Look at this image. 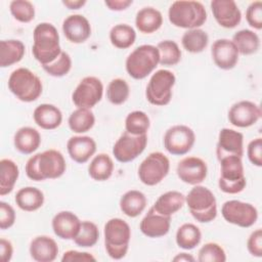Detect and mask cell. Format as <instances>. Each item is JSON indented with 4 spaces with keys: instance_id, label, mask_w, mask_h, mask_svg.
<instances>
[{
    "instance_id": "6da1fadb",
    "label": "cell",
    "mask_w": 262,
    "mask_h": 262,
    "mask_svg": "<svg viewBox=\"0 0 262 262\" xmlns=\"http://www.w3.org/2000/svg\"><path fill=\"white\" fill-rule=\"evenodd\" d=\"M67 169L62 154L56 149H47L32 156L26 164V174L34 181L56 179L63 175Z\"/></svg>"
},
{
    "instance_id": "7a4b0ae2",
    "label": "cell",
    "mask_w": 262,
    "mask_h": 262,
    "mask_svg": "<svg viewBox=\"0 0 262 262\" xmlns=\"http://www.w3.org/2000/svg\"><path fill=\"white\" fill-rule=\"evenodd\" d=\"M32 53L41 66L54 61L61 53L59 34L57 29L50 23H40L33 32Z\"/></svg>"
},
{
    "instance_id": "3957f363",
    "label": "cell",
    "mask_w": 262,
    "mask_h": 262,
    "mask_svg": "<svg viewBox=\"0 0 262 262\" xmlns=\"http://www.w3.org/2000/svg\"><path fill=\"white\" fill-rule=\"evenodd\" d=\"M168 17L170 23L177 28L199 29L207 20V11L199 1L179 0L170 5Z\"/></svg>"
},
{
    "instance_id": "277c9868",
    "label": "cell",
    "mask_w": 262,
    "mask_h": 262,
    "mask_svg": "<svg viewBox=\"0 0 262 262\" xmlns=\"http://www.w3.org/2000/svg\"><path fill=\"white\" fill-rule=\"evenodd\" d=\"M103 235L107 255L115 260L124 258L128 252L131 238L129 224L121 218H112L104 224Z\"/></svg>"
},
{
    "instance_id": "5b68a950",
    "label": "cell",
    "mask_w": 262,
    "mask_h": 262,
    "mask_svg": "<svg viewBox=\"0 0 262 262\" xmlns=\"http://www.w3.org/2000/svg\"><path fill=\"white\" fill-rule=\"evenodd\" d=\"M8 89L20 101L32 102L42 94L43 85L40 78L27 68L14 70L8 78Z\"/></svg>"
},
{
    "instance_id": "8992f818",
    "label": "cell",
    "mask_w": 262,
    "mask_h": 262,
    "mask_svg": "<svg viewBox=\"0 0 262 262\" xmlns=\"http://www.w3.org/2000/svg\"><path fill=\"white\" fill-rule=\"evenodd\" d=\"M185 203L189 213L198 222L209 223L217 216L216 198L206 186L194 185L185 196Z\"/></svg>"
},
{
    "instance_id": "52a82bcc",
    "label": "cell",
    "mask_w": 262,
    "mask_h": 262,
    "mask_svg": "<svg viewBox=\"0 0 262 262\" xmlns=\"http://www.w3.org/2000/svg\"><path fill=\"white\" fill-rule=\"evenodd\" d=\"M160 54L157 46L143 44L136 47L126 58L128 75L135 80L146 78L159 64Z\"/></svg>"
},
{
    "instance_id": "ba28073f",
    "label": "cell",
    "mask_w": 262,
    "mask_h": 262,
    "mask_svg": "<svg viewBox=\"0 0 262 262\" xmlns=\"http://www.w3.org/2000/svg\"><path fill=\"white\" fill-rule=\"evenodd\" d=\"M219 162L220 176L218 186L220 190L229 194L242 192L247 184L242 158L230 156L222 158Z\"/></svg>"
},
{
    "instance_id": "9c48e42d",
    "label": "cell",
    "mask_w": 262,
    "mask_h": 262,
    "mask_svg": "<svg viewBox=\"0 0 262 262\" xmlns=\"http://www.w3.org/2000/svg\"><path fill=\"white\" fill-rule=\"evenodd\" d=\"M176 77L169 70H158L150 77L145 90V97L150 104L164 106L172 98V88L175 85Z\"/></svg>"
},
{
    "instance_id": "30bf717a",
    "label": "cell",
    "mask_w": 262,
    "mask_h": 262,
    "mask_svg": "<svg viewBox=\"0 0 262 262\" xmlns=\"http://www.w3.org/2000/svg\"><path fill=\"white\" fill-rule=\"evenodd\" d=\"M170 161L161 151L150 152L138 167L139 180L147 185L159 184L169 173Z\"/></svg>"
},
{
    "instance_id": "8fae6325",
    "label": "cell",
    "mask_w": 262,
    "mask_h": 262,
    "mask_svg": "<svg viewBox=\"0 0 262 262\" xmlns=\"http://www.w3.org/2000/svg\"><path fill=\"white\" fill-rule=\"evenodd\" d=\"M102 82L93 76L83 78L72 94V100L77 107L92 108L102 98Z\"/></svg>"
},
{
    "instance_id": "7c38bea8",
    "label": "cell",
    "mask_w": 262,
    "mask_h": 262,
    "mask_svg": "<svg viewBox=\"0 0 262 262\" xmlns=\"http://www.w3.org/2000/svg\"><path fill=\"white\" fill-rule=\"evenodd\" d=\"M221 214L225 221L243 228L251 227L258 219V211L252 204L237 200L225 202L222 205Z\"/></svg>"
},
{
    "instance_id": "4fadbf2b",
    "label": "cell",
    "mask_w": 262,
    "mask_h": 262,
    "mask_svg": "<svg viewBox=\"0 0 262 262\" xmlns=\"http://www.w3.org/2000/svg\"><path fill=\"white\" fill-rule=\"evenodd\" d=\"M195 134L186 125H174L167 129L164 135V147L174 156H183L193 146Z\"/></svg>"
},
{
    "instance_id": "5bb4252c",
    "label": "cell",
    "mask_w": 262,
    "mask_h": 262,
    "mask_svg": "<svg viewBox=\"0 0 262 262\" xmlns=\"http://www.w3.org/2000/svg\"><path fill=\"white\" fill-rule=\"evenodd\" d=\"M147 144V135H133L125 131L115 142L113 155L120 163H129L134 161L143 152Z\"/></svg>"
},
{
    "instance_id": "9a60e30c",
    "label": "cell",
    "mask_w": 262,
    "mask_h": 262,
    "mask_svg": "<svg viewBox=\"0 0 262 262\" xmlns=\"http://www.w3.org/2000/svg\"><path fill=\"white\" fill-rule=\"evenodd\" d=\"M262 112L258 104L250 100H241L233 103L228 111L230 124L238 128H248L256 124Z\"/></svg>"
},
{
    "instance_id": "2e32d148",
    "label": "cell",
    "mask_w": 262,
    "mask_h": 262,
    "mask_svg": "<svg viewBox=\"0 0 262 262\" xmlns=\"http://www.w3.org/2000/svg\"><path fill=\"white\" fill-rule=\"evenodd\" d=\"M178 178L187 184L202 183L208 174V167L204 160L198 157H186L180 160L176 167Z\"/></svg>"
},
{
    "instance_id": "e0dca14e",
    "label": "cell",
    "mask_w": 262,
    "mask_h": 262,
    "mask_svg": "<svg viewBox=\"0 0 262 262\" xmlns=\"http://www.w3.org/2000/svg\"><path fill=\"white\" fill-rule=\"evenodd\" d=\"M218 161L225 157L236 156L243 158L244 155V135L243 133L229 128H222L218 135L216 145Z\"/></svg>"
},
{
    "instance_id": "ac0fdd59",
    "label": "cell",
    "mask_w": 262,
    "mask_h": 262,
    "mask_svg": "<svg viewBox=\"0 0 262 262\" xmlns=\"http://www.w3.org/2000/svg\"><path fill=\"white\" fill-rule=\"evenodd\" d=\"M210 6L217 24L225 29H233L242 20V12L233 0H213Z\"/></svg>"
},
{
    "instance_id": "d6986e66",
    "label": "cell",
    "mask_w": 262,
    "mask_h": 262,
    "mask_svg": "<svg viewBox=\"0 0 262 262\" xmlns=\"http://www.w3.org/2000/svg\"><path fill=\"white\" fill-rule=\"evenodd\" d=\"M238 51L229 39H217L211 47V55L214 63L221 70H231L238 61Z\"/></svg>"
},
{
    "instance_id": "ffe728a7",
    "label": "cell",
    "mask_w": 262,
    "mask_h": 262,
    "mask_svg": "<svg viewBox=\"0 0 262 262\" xmlns=\"http://www.w3.org/2000/svg\"><path fill=\"white\" fill-rule=\"evenodd\" d=\"M62 33L72 43L85 42L91 35V25L82 14H71L62 23Z\"/></svg>"
},
{
    "instance_id": "44dd1931",
    "label": "cell",
    "mask_w": 262,
    "mask_h": 262,
    "mask_svg": "<svg viewBox=\"0 0 262 262\" xmlns=\"http://www.w3.org/2000/svg\"><path fill=\"white\" fill-rule=\"evenodd\" d=\"M171 216L158 213L152 207L147 211L139 224L141 232L150 238L162 237L170 230Z\"/></svg>"
},
{
    "instance_id": "7402d4cb",
    "label": "cell",
    "mask_w": 262,
    "mask_h": 262,
    "mask_svg": "<svg viewBox=\"0 0 262 262\" xmlns=\"http://www.w3.org/2000/svg\"><path fill=\"white\" fill-rule=\"evenodd\" d=\"M54 234L61 239H74L79 233L81 221L76 214L70 211H61L52 218Z\"/></svg>"
},
{
    "instance_id": "603a6c76",
    "label": "cell",
    "mask_w": 262,
    "mask_h": 262,
    "mask_svg": "<svg viewBox=\"0 0 262 262\" xmlns=\"http://www.w3.org/2000/svg\"><path fill=\"white\" fill-rule=\"evenodd\" d=\"M67 149L70 158L78 163L84 164L96 151V142L90 136L77 135L72 136L67 142Z\"/></svg>"
},
{
    "instance_id": "cb8c5ba5",
    "label": "cell",
    "mask_w": 262,
    "mask_h": 262,
    "mask_svg": "<svg viewBox=\"0 0 262 262\" xmlns=\"http://www.w3.org/2000/svg\"><path fill=\"white\" fill-rule=\"evenodd\" d=\"M30 255L37 262H52L58 254L56 242L48 235H38L30 244Z\"/></svg>"
},
{
    "instance_id": "d4e9b609",
    "label": "cell",
    "mask_w": 262,
    "mask_h": 262,
    "mask_svg": "<svg viewBox=\"0 0 262 262\" xmlns=\"http://www.w3.org/2000/svg\"><path fill=\"white\" fill-rule=\"evenodd\" d=\"M33 119L40 128L53 130L60 126L62 114L57 106L50 103H42L34 110Z\"/></svg>"
},
{
    "instance_id": "484cf974",
    "label": "cell",
    "mask_w": 262,
    "mask_h": 262,
    "mask_svg": "<svg viewBox=\"0 0 262 262\" xmlns=\"http://www.w3.org/2000/svg\"><path fill=\"white\" fill-rule=\"evenodd\" d=\"M13 144L17 151L24 155H31L41 144V135L33 127H21L13 136Z\"/></svg>"
},
{
    "instance_id": "4316f807",
    "label": "cell",
    "mask_w": 262,
    "mask_h": 262,
    "mask_svg": "<svg viewBox=\"0 0 262 262\" xmlns=\"http://www.w3.org/2000/svg\"><path fill=\"white\" fill-rule=\"evenodd\" d=\"M163 25L162 13L154 7H143L137 11L135 26L143 34H151L158 31Z\"/></svg>"
},
{
    "instance_id": "83f0119b",
    "label": "cell",
    "mask_w": 262,
    "mask_h": 262,
    "mask_svg": "<svg viewBox=\"0 0 262 262\" xmlns=\"http://www.w3.org/2000/svg\"><path fill=\"white\" fill-rule=\"evenodd\" d=\"M147 204L146 196L143 192L131 189L126 191L120 199V209L128 217L135 218L139 216L145 209Z\"/></svg>"
},
{
    "instance_id": "f1b7e54d",
    "label": "cell",
    "mask_w": 262,
    "mask_h": 262,
    "mask_svg": "<svg viewBox=\"0 0 262 262\" xmlns=\"http://www.w3.org/2000/svg\"><path fill=\"white\" fill-rule=\"evenodd\" d=\"M14 201L20 210L34 212L43 206L44 193L37 187L26 186L17 190Z\"/></svg>"
},
{
    "instance_id": "f546056e",
    "label": "cell",
    "mask_w": 262,
    "mask_h": 262,
    "mask_svg": "<svg viewBox=\"0 0 262 262\" xmlns=\"http://www.w3.org/2000/svg\"><path fill=\"white\" fill-rule=\"evenodd\" d=\"M185 204V195L177 190H169L161 194L155 202L152 208L160 214L172 216Z\"/></svg>"
},
{
    "instance_id": "4dcf8cb0",
    "label": "cell",
    "mask_w": 262,
    "mask_h": 262,
    "mask_svg": "<svg viewBox=\"0 0 262 262\" xmlns=\"http://www.w3.org/2000/svg\"><path fill=\"white\" fill-rule=\"evenodd\" d=\"M25 51V44L19 40H2L0 42V67L7 68L19 62Z\"/></svg>"
},
{
    "instance_id": "1f68e13d",
    "label": "cell",
    "mask_w": 262,
    "mask_h": 262,
    "mask_svg": "<svg viewBox=\"0 0 262 262\" xmlns=\"http://www.w3.org/2000/svg\"><path fill=\"white\" fill-rule=\"evenodd\" d=\"M19 170L17 165L10 159L0 161V195L4 196L13 190L18 179Z\"/></svg>"
},
{
    "instance_id": "d6a6232c",
    "label": "cell",
    "mask_w": 262,
    "mask_h": 262,
    "mask_svg": "<svg viewBox=\"0 0 262 262\" xmlns=\"http://www.w3.org/2000/svg\"><path fill=\"white\" fill-rule=\"evenodd\" d=\"M114 172V162L106 154L95 156L88 166V174L95 181L107 180Z\"/></svg>"
},
{
    "instance_id": "836d02e7",
    "label": "cell",
    "mask_w": 262,
    "mask_h": 262,
    "mask_svg": "<svg viewBox=\"0 0 262 262\" xmlns=\"http://www.w3.org/2000/svg\"><path fill=\"white\" fill-rule=\"evenodd\" d=\"M238 53L243 55L254 54L260 47L259 36L252 30L244 29L237 31L233 36L232 40Z\"/></svg>"
},
{
    "instance_id": "e575fe53",
    "label": "cell",
    "mask_w": 262,
    "mask_h": 262,
    "mask_svg": "<svg viewBox=\"0 0 262 262\" xmlns=\"http://www.w3.org/2000/svg\"><path fill=\"white\" fill-rule=\"evenodd\" d=\"M176 244L183 250H192L202 239V232L200 228L192 223H184L177 229Z\"/></svg>"
},
{
    "instance_id": "d590c367",
    "label": "cell",
    "mask_w": 262,
    "mask_h": 262,
    "mask_svg": "<svg viewBox=\"0 0 262 262\" xmlns=\"http://www.w3.org/2000/svg\"><path fill=\"white\" fill-rule=\"evenodd\" d=\"M135 40L136 32L127 24L116 25L110 31V41L116 48L127 49L134 44Z\"/></svg>"
},
{
    "instance_id": "8d00e7d4",
    "label": "cell",
    "mask_w": 262,
    "mask_h": 262,
    "mask_svg": "<svg viewBox=\"0 0 262 262\" xmlns=\"http://www.w3.org/2000/svg\"><path fill=\"white\" fill-rule=\"evenodd\" d=\"M209 43L208 34L202 29H191L184 32L181 38L183 48L190 53H200L204 51Z\"/></svg>"
},
{
    "instance_id": "74e56055",
    "label": "cell",
    "mask_w": 262,
    "mask_h": 262,
    "mask_svg": "<svg viewBox=\"0 0 262 262\" xmlns=\"http://www.w3.org/2000/svg\"><path fill=\"white\" fill-rule=\"evenodd\" d=\"M68 124L70 129L75 133H85L95 124V116L89 108L78 107L69 117Z\"/></svg>"
},
{
    "instance_id": "f35d334b",
    "label": "cell",
    "mask_w": 262,
    "mask_h": 262,
    "mask_svg": "<svg viewBox=\"0 0 262 262\" xmlns=\"http://www.w3.org/2000/svg\"><path fill=\"white\" fill-rule=\"evenodd\" d=\"M157 48L160 54V64L172 67L181 59V50L178 44L172 40H164L158 43Z\"/></svg>"
},
{
    "instance_id": "ab89813d",
    "label": "cell",
    "mask_w": 262,
    "mask_h": 262,
    "mask_svg": "<svg viewBox=\"0 0 262 262\" xmlns=\"http://www.w3.org/2000/svg\"><path fill=\"white\" fill-rule=\"evenodd\" d=\"M149 126V118L142 111H133L125 119V130L133 135L146 134Z\"/></svg>"
},
{
    "instance_id": "60d3db41",
    "label": "cell",
    "mask_w": 262,
    "mask_h": 262,
    "mask_svg": "<svg viewBox=\"0 0 262 262\" xmlns=\"http://www.w3.org/2000/svg\"><path fill=\"white\" fill-rule=\"evenodd\" d=\"M130 88L128 83L121 78L113 79L106 88V98L115 105L123 104L129 97Z\"/></svg>"
},
{
    "instance_id": "b9f144b4",
    "label": "cell",
    "mask_w": 262,
    "mask_h": 262,
    "mask_svg": "<svg viewBox=\"0 0 262 262\" xmlns=\"http://www.w3.org/2000/svg\"><path fill=\"white\" fill-rule=\"evenodd\" d=\"M99 238V230L95 223L91 221H82L79 233L73 239L74 243L81 248L93 247Z\"/></svg>"
},
{
    "instance_id": "7bdbcfd3",
    "label": "cell",
    "mask_w": 262,
    "mask_h": 262,
    "mask_svg": "<svg viewBox=\"0 0 262 262\" xmlns=\"http://www.w3.org/2000/svg\"><path fill=\"white\" fill-rule=\"evenodd\" d=\"M10 13L19 23H30L35 17V7L28 0H13L9 4Z\"/></svg>"
},
{
    "instance_id": "ee69618b",
    "label": "cell",
    "mask_w": 262,
    "mask_h": 262,
    "mask_svg": "<svg viewBox=\"0 0 262 262\" xmlns=\"http://www.w3.org/2000/svg\"><path fill=\"white\" fill-rule=\"evenodd\" d=\"M198 261L200 262H225L226 254L224 249L217 243H207L199 251Z\"/></svg>"
},
{
    "instance_id": "f6af8a7d",
    "label": "cell",
    "mask_w": 262,
    "mask_h": 262,
    "mask_svg": "<svg viewBox=\"0 0 262 262\" xmlns=\"http://www.w3.org/2000/svg\"><path fill=\"white\" fill-rule=\"evenodd\" d=\"M43 70L52 77H63L72 69V58L69 53L61 51L59 56L49 64L42 66Z\"/></svg>"
},
{
    "instance_id": "bcb514c9",
    "label": "cell",
    "mask_w": 262,
    "mask_h": 262,
    "mask_svg": "<svg viewBox=\"0 0 262 262\" xmlns=\"http://www.w3.org/2000/svg\"><path fill=\"white\" fill-rule=\"evenodd\" d=\"M246 19L248 24L256 29L261 30L262 29V2L257 0L252 2L246 11Z\"/></svg>"
},
{
    "instance_id": "7dc6e473",
    "label": "cell",
    "mask_w": 262,
    "mask_h": 262,
    "mask_svg": "<svg viewBox=\"0 0 262 262\" xmlns=\"http://www.w3.org/2000/svg\"><path fill=\"white\" fill-rule=\"evenodd\" d=\"M247 155L249 161L257 166H262V138L258 137L250 141L247 147Z\"/></svg>"
},
{
    "instance_id": "c3c4849f",
    "label": "cell",
    "mask_w": 262,
    "mask_h": 262,
    "mask_svg": "<svg viewBox=\"0 0 262 262\" xmlns=\"http://www.w3.org/2000/svg\"><path fill=\"white\" fill-rule=\"evenodd\" d=\"M15 222V211L3 201L0 202V228L2 230L10 228Z\"/></svg>"
},
{
    "instance_id": "681fc988",
    "label": "cell",
    "mask_w": 262,
    "mask_h": 262,
    "mask_svg": "<svg viewBox=\"0 0 262 262\" xmlns=\"http://www.w3.org/2000/svg\"><path fill=\"white\" fill-rule=\"evenodd\" d=\"M247 248L249 253L254 257H262V230L260 228L254 230L248 241Z\"/></svg>"
},
{
    "instance_id": "f907efd6",
    "label": "cell",
    "mask_w": 262,
    "mask_h": 262,
    "mask_svg": "<svg viewBox=\"0 0 262 262\" xmlns=\"http://www.w3.org/2000/svg\"><path fill=\"white\" fill-rule=\"evenodd\" d=\"M62 262H94L95 257L88 252H80L76 250H69L63 253L61 257Z\"/></svg>"
},
{
    "instance_id": "816d5d0a",
    "label": "cell",
    "mask_w": 262,
    "mask_h": 262,
    "mask_svg": "<svg viewBox=\"0 0 262 262\" xmlns=\"http://www.w3.org/2000/svg\"><path fill=\"white\" fill-rule=\"evenodd\" d=\"M0 252H1V259L3 262H8L12 258L13 254V247L12 244L5 238L0 239Z\"/></svg>"
},
{
    "instance_id": "f5cc1de1",
    "label": "cell",
    "mask_w": 262,
    "mask_h": 262,
    "mask_svg": "<svg viewBox=\"0 0 262 262\" xmlns=\"http://www.w3.org/2000/svg\"><path fill=\"white\" fill-rule=\"evenodd\" d=\"M133 3L132 0H105L104 4L110 10L121 11L127 9Z\"/></svg>"
},
{
    "instance_id": "db71d44e",
    "label": "cell",
    "mask_w": 262,
    "mask_h": 262,
    "mask_svg": "<svg viewBox=\"0 0 262 262\" xmlns=\"http://www.w3.org/2000/svg\"><path fill=\"white\" fill-rule=\"evenodd\" d=\"M62 4L69 9H80L86 4V0H66Z\"/></svg>"
},
{
    "instance_id": "11a10c76",
    "label": "cell",
    "mask_w": 262,
    "mask_h": 262,
    "mask_svg": "<svg viewBox=\"0 0 262 262\" xmlns=\"http://www.w3.org/2000/svg\"><path fill=\"white\" fill-rule=\"evenodd\" d=\"M173 261H177V262H192L194 261V258L190 255V254H187V253H180L178 255H176L174 258H173Z\"/></svg>"
}]
</instances>
